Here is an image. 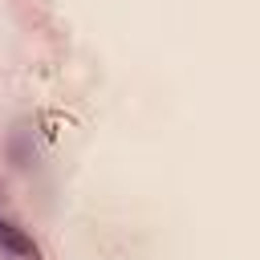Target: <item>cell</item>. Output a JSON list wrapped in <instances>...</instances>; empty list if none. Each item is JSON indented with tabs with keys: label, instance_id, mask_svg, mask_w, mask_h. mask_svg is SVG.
Returning a JSON list of instances; mask_svg holds the SVG:
<instances>
[{
	"label": "cell",
	"instance_id": "1",
	"mask_svg": "<svg viewBox=\"0 0 260 260\" xmlns=\"http://www.w3.org/2000/svg\"><path fill=\"white\" fill-rule=\"evenodd\" d=\"M0 248H8L12 256H20V260H37L41 252H37V244H32V236H24L16 223H8V219H0Z\"/></svg>",
	"mask_w": 260,
	"mask_h": 260
}]
</instances>
